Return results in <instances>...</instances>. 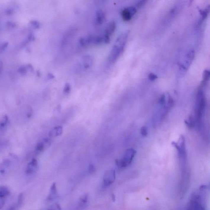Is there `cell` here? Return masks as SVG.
Returning a JSON list of instances; mask_svg holds the SVG:
<instances>
[{"label": "cell", "instance_id": "cell-1", "mask_svg": "<svg viewBox=\"0 0 210 210\" xmlns=\"http://www.w3.org/2000/svg\"><path fill=\"white\" fill-rule=\"evenodd\" d=\"M206 187L202 185L190 198L185 210H206Z\"/></svg>", "mask_w": 210, "mask_h": 210}, {"label": "cell", "instance_id": "cell-2", "mask_svg": "<svg viewBox=\"0 0 210 210\" xmlns=\"http://www.w3.org/2000/svg\"><path fill=\"white\" fill-rule=\"evenodd\" d=\"M128 34V32H125L116 39L109 56V62L114 63L121 55L127 43Z\"/></svg>", "mask_w": 210, "mask_h": 210}, {"label": "cell", "instance_id": "cell-3", "mask_svg": "<svg viewBox=\"0 0 210 210\" xmlns=\"http://www.w3.org/2000/svg\"><path fill=\"white\" fill-rule=\"evenodd\" d=\"M172 145L177 150L181 165L183 168H185L186 163L187 155L184 137L181 135L179 138L178 143L172 142Z\"/></svg>", "mask_w": 210, "mask_h": 210}, {"label": "cell", "instance_id": "cell-4", "mask_svg": "<svg viewBox=\"0 0 210 210\" xmlns=\"http://www.w3.org/2000/svg\"><path fill=\"white\" fill-rule=\"evenodd\" d=\"M206 105V101L203 92L201 90L199 91L197 94L196 102V114L197 121L199 122L205 110Z\"/></svg>", "mask_w": 210, "mask_h": 210}, {"label": "cell", "instance_id": "cell-5", "mask_svg": "<svg viewBox=\"0 0 210 210\" xmlns=\"http://www.w3.org/2000/svg\"><path fill=\"white\" fill-rule=\"evenodd\" d=\"M136 151L133 148H129L125 151L123 156L118 163V165L121 167H128L132 163Z\"/></svg>", "mask_w": 210, "mask_h": 210}, {"label": "cell", "instance_id": "cell-6", "mask_svg": "<svg viewBox=\"0 0 210 210\" xmlns=\"http://www.w3.org/2000/svg\"><path fill=\"white\" fill-rule=\"evenodd\" d=\"M116 178V173L114 169L107 170L104 175L103 184L105 187H107L114 183Z\"/></svg>", "mask_w": 210, "mask_h": 210}, {"label": "cell", "instance_id": "cell-7", "mask_svg": "<svg viewBox=\"0 0 210 210\" xmlns=\"http://www.w3.org/2000/svg\"><path fill=\"white\" fill-rule=\"evenodd\" d=\"M116 28V23L114 21L110 22L107 25L103 35L104 42L106 43H109L111 41V37L114 33Z\"/></svg>", "mask_w": 210, "mask_h": 210}, {"label": "cell", "instance_id": "cell-8", "mask_svg": "<svg viewBox=\"0 0 210 210\" xmlns=\"http://www.w3.org/2000/svg\"><path fill=\"white\" fill-rule=\"evenodd\" d=\"M90 202V197L88 194L81 196L77 202L76 210H84L88 206Z\"/></svg>", "mask_w": 210, "mask_h": 210}, {"label": "cell", "instance_id": "cell-9", "mask_svg": "<svg viewBox=\"0 0 210 210\" xmlns=\"http://www.w3.org/2000/svg\"><path fill=\"white\" fill-rule=\"evenodd\" d=\"M136 12V9L135 7L133 6L127 7L122 10V17L125 21H129Z\"/></svg>", "mask_w": 210, "mask_h": 210}, {"label": "cell", "instance_id": "cell-10", "mask_svg": "<svg viewBox=\"0 0 210 210\" xmlns=\"http://www.w3.org/2000/svg\"><path fill=\"white\" fill-rule=\"evenodd\" d=\"M58 197V192L56 183H53L51 187L49 196L47 198L48 201H52L57 199Z\"/></svg>", "mask_w": 210, "mask_h": 210}, {"label": "cell", "instance_id": "cell-11", "mask_svg": "<svg viewBox=\"0 0 210 210\" xmlns=\"http://www.w3.org/2000/svg\"><path fill=\"white\" fill-rule=\"evenodd\" d=\"M93 36L91 35H87L81 37L79 40V46L81 47H84L93 43Z\"/></svg>", "mask_w": 210, "mask_h": 210}, {"label": "cell", "instance_id": "cell-12", "mask_svg": "<svg viewBox=\"0 0 210 210\" xmlns=\"http://www.w3.org/2000/svg\"><path fill=\"white\" fill-rule=\"evenodd\" d=\"M93 58L89 55L84 56L82 60L83 67L86 70L91 68L93 66Z\"/></svg>", "mask_w": 210, "mask_h": 210}, {"label": "cell", "instance_id": "cell-13", "mask_svg": "<svg viewBox=\"0 0 210 210\" xmlns=\"http://www.w3.org/2000/svg\"><path fill=\"white\" fill-rule=\"evenodd\" d=\"M51 144V141L50 139L45 138L42 142L38 143L36 147V150L38 152H41L46 147H49Z\"/></svg>", "mask_w": 210, "mask_h": 210}, {"label": "cell", "instance_id": "cell-14", "mask_svg": "<svg viewBox=\"0 0 210 210\" xmlns=\"http://www.w3.org/2000/svg\"><path fill=\"white\" fill-rule=\"evenodd\" d=\"M38 167V162L36 159H33L27 165L26 169V173L28 174L33 173L36 170Z\"/></svg>", "mask_w": 210, "mask_h": 210}, {"label": "cell", "instance_id": "cell-15", "mask_svg": "<svg viewBox=\"0 0 210 210\" xmlns=\"http://www.w3.org/2000/svg\"><path fill=\"white\" fill-rule=\"evenodd\" d=\"M105 14L102 9H98L95 14V21L97 25L102 24L104 21Z\"/></svg>", "mask_w": 210, "mask_h": 210}, {"label": "cell", "instance_id": "cell-16", "mask_svg": "<svg viewBox=\"0 0 210 210\" xmlns=\"http://www.w3.org/2000/svg\"><path fill=\"white\" fill-rule=\"evenodd\" d=\"M63 129L60 126H58L53 128L51 130L49 133V135L51 137H56L60 136L62 134Z\"/></svg>", "mask_w": 210, "mask_h": 210}, {"label": "cell", "instance_id": "cell-17", "mask_svg": "<svg viewBox=\"0 0 210 210\" xmlns=\"http://www.w3.org/2000/svg\"><path fill=\"white\" fill-rule=\"evenodd\" d=\"M9 189L5 186H0V198H6L9 194Z\"/></svg>", "mask_w": 210, "mask_h": 210}, {"label": "cell", "instance_id": "cell-18", "mask_svg": "<svg viewBox=\"0 0 210 210\" xmlns=\"http://www.w3.org/2000/svg\"><path fill=\"white\" fill-rule=\"evenodd\" d=\"M185 124L190 129L193 128L196 125V120L193 116H190L187 120L185 121Z\"/></svg>", "mask_w": 210, "mask_h": 210}, {"label": "cell", "instance_id": "cell-19", "mask_svg": "<svg viewBox=\"0 0 210 210\" xmlns=\"http://www.w3.org/2000/svg\"><path fill=\"white\" fill-rule=\"evenodd\" d=\"M46 210H62V208L60 204L55 203L49 207Z\"/></svg>", "mask_w": 210, "mask_h": 210}, {"label": "cell", "instance_id": "cell-20", "mask_svg": "<svg viewBox=\"0 0 210 210\" xmlns=\"http://www.w3.org/2000/svg\"><path fill=\"white\" fill-rule=\"evenodd\" d=\"M71 90V85L69 83H67L64 85L63 89V92L64 94H68L70 92Z\"/></svg>", "mask_w": 210, "mask_h": 210}, {"label": "cell", "instance_id": "cell-21", "mask_svg": "<svg viewBox=\"0 0 210 210\" xmlns=\"http://www.w3.org/2000/svg\"><path fill=\"white\" fill-rule=\"evenodd\" d=\"M210 72L208 70H205L203 73V80L204 82H206L209 78Z\"/></svg>", "mask_w": 210, "mask_h": 210}, {"label": "cell", "instance_id": "cell-22", "mask_svg": "<svg viewBox=\"0 0 210 210\" xmlns=\"http://www.w3.org/2000/svg\"><path fill=\"white\" fill-rule=\"evenodd\" d=\"M31 26L34 29H38L40 27V24L36 21H32L30 22Z\"/></svg>", "mask_w": 210, "mask_h": 210}, {"label": "cell", "instance_id": "cell-23", "mask_svg": "<svg viewBox=\"0 0 210 210\" xmlns=\"http://www.w3.org/2000/svg\"><path fill=\"white\" fill-rule=\"evenodd\" d=\"M28 69L26 66H22L19 68L18 71L19 72L23 75H25L27 73Z\"/></svg>", "mask_w": 210, "mask_h": 210}, {"label": "cell", "instance_id": "cell-24", "mask_svg": "<svg viewBox=\"0 0 210 210\" xmlns=\"http://www.w3.org/2000/svg\"><path fill=\"white\" fill-rule=\"evenodd\" d=\"M7 121H8V118L7 116L4 117L0 123L1 127H3L6 126L7 125Z\"/></svg>", "mask_w": 210, "mask_h": 210}, {"label": "cell", "instance_id": "cell-25", "mask_svg": "<svg viewBox=\"0 0 210 210\" xmlns=\"http://www.w3.org/2000/svg\"><path fill=\"white\" fill-rule=\"evenodd\" d=\"M140 133L143 136H147L148 134V132H147V128L145 126H143L141 129Z\"/></svg>", "mask_w": 210, "mask_h": 210}, {"label": "cell", "instance_id": "cell-26", "mask_svg": "<svg viewBox=\"0 0 210 210\" xmlns=\"http://www.w3.org/2000/svg\"><path fill=\"white\" fill-rule=\"evenodd\" d=\"M148 78L151 80H154L158 78L156 75L153 74V73H150L148 75Z\"/></svg>", "mask_w": 210, "mask_h": 210}, {"label": "cell", "instance_id": "cell-27", "mask_svg": "<svg viewBox=\"0 0 210 210\" xmlns=\"http://www.w3.org/2000/svg\"><path fill=\"white\" fill-rule=\"evenodd\" d=\"M24 200V196L22 193L20 194L19 195L18 199V204L20 205L22 204Z\"/></svg>", "mask_w": 210, "mask_h": 210}, {"label": "cell", "instance_id": "cell-28", "mask_svg": "<svg viewBox=\"0 0 210 210\" xmlns=\"http://www.w3.org/2000/svg\"><path fill=\"white\" fill-rule=\"evenodd\" d=\"M8 44V42H5V43H3L1 46L0 47V51L2 52L4 50H5L6 49V48L7 47Z\"/></svg>", "mask_w": 210, "mask_h": 210}, {"label": "cell", "instance_id": "cell-29", "mask_svg": "<svg viewBox=\"0 0 210 210\" xmlns=\"http://www.w3.org/2000/svg\"><path fill=\"white\" fill-rule=\"evenodd\" d=\"M28 40L29 42H31L35 40V37L33 33L30 34L28 37Z\"/></svg>", "mask_w": 210, "mask_h": 210}, {"label": "cell", "instance_id": "cell-30", "mask_svg": "<svg viewBox=\"0 0 210 210\" xmlns=\"http://www.w3.org/2000/svg\"><path fill=\"white\" fill-rule=\"evenodd\" d=\"M88 170L90 172H94V170H95V167L94 165H91L89 166Z\"/></svg>", "mask_w": 210, "mask_h": 210}, {"label": "cell", "instance_id": "cell-31", "mask_svg": "<svg viewBox=\"0 0 210 210\" xmlns=\"http://www.w3.org/2000/svg\"><path fill=\"white\" fill-rule=\"evenodd\" d=\"M7 25L9 27H14L16 25V24L15 23H12L11 22H8L7 23Z\"/></svg>", "mask_w": 210, "mask_h": 210}, {"label": "cell", "instance_id": "cell-32", "mask_svg": "<svg viewBox=\"0 0 210 210\" xmlns=\"http://www.w3.org/2000/svg\"><path fill=\"white\" fill-rule=\"evenodd\" d=\"M26 67H27L28 70H30L31 72H32V71H33V66L31 64H28L27 66H26Z\"/></svg>", "mask_w": 210, "mask_h": 210}, {"label": "cell", "instance_id": "cell-33", "mask_svg": "<svg viewBox=\"0 0 210 210\" xmlns=\"http://www.w3.org/2000/svg\"><path fill=\"white\" fill-rule=\"evenodd\" d=\"M4 204H5V201H4V200H0V210L3 207Z\"/></svg>", "mask_w": 210, "mask_h": 210}, {"label": "cell", "instance_id": "cell-34", "mask_svg": "<svg viewBox=\"0 0 210 210\" xmlns=\"http://www.w3.org/2000/svg\"><path fill=\"white\" fill-rule=\"evenodd\" d=\"M47 78H48L49 79H54V76L52 74L49 73V74H48Z\"/></svg>", "mask_w": 210, "mask_h": 210}, {"label": "cell", "instance_id": "cell-35", "mask_svg": "<svg viewBox=\"0 0 210 210\" xmlns=\"http://www.w3.org/2000/svg\"><path fill=\"white\" fill-rule=\"evenodd\" d=\"M16 208V206H11V207L9 208L7 210H15Z\"/></svg>", "mask_w": 210, "mask_h": 210}, {"label": "cell", "instance_id": "cell-36", "mask_svg": "<svg viewBox=\"0 0 210 210\" xmlns=\"http://www.w3.org/2000/svg\"><path fill=\"white\" fill-rule=\"evenodd\" d=\"M2 68H3V62L0 60V71L2 70Z\"/></svg>", "mask_w": 210, "mask_h": 210}]
</instances>
